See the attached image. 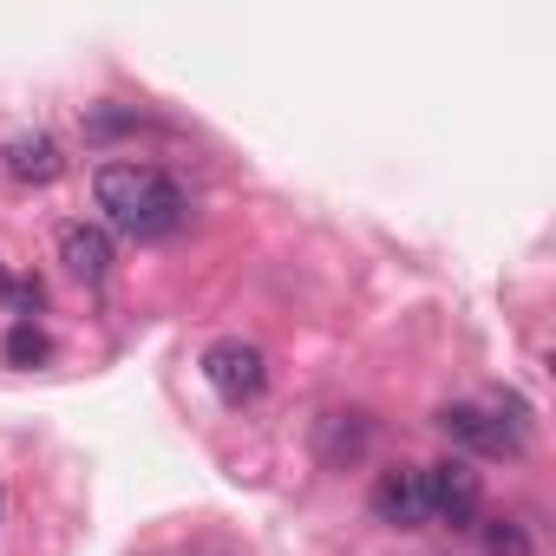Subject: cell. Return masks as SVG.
<instances>
[{"label": "cell", "instance_id": "cell-1", "mask_svg": "<svg viewBox=\"0 0 556 556\" xmlns=\"http://www.w3.org/2000/svg\"><path fill=\"white\" fill-rule=\"evenodd\" d=\"M92 197H99L105 223L125 229V236H138V242L170 236L184 223V210H190L184 190L170 184V170H157V164H99Z\"/></svg>", "mask_w": 556, "mask_h": 556}, {"label": "cell", "instance_id": "cell-2", "mask_svg": "<svg viewBox=\"0 0 556 556\" xmlns=\"http://www.w3.org/2000/svg\"><path fill=\"white\" fill-rule=\"evenodd\" d=\"M419 478H426V517H439V523H452V530H471V523H478L484 484H478V471H471L465 458H439V465H426Z\"/></svg>", "mask_w": 556, "mask_h": 556}, {"label": "cell", "instance_id": "cell-3", "mask_svg": "<svg viewBox=\"0 0 556 556\" xmlns=\"http://www.w3.org/2000/svg\"><path fill=\"white\" fill-rule=\"evenodd\" d=\"M203 380H210L229 406H249V400L268 387V361H262V348H249V341H216V348L203 354Z\"/></svg>", "mask_w": 556, "mask_h": 556}, {"label": "cell", "instance_id": "cell-4", "mask_svg": "<svg viewBox=\"0 0 556 556\" xmlns=\"http://www.w3.org/2000/svg\"><path fill=\"white\" fill-rule=\"evenodd\" d=\"M439 432H445L452 445H465V452H484V458L523 452V432H517L504 413H491V406H445V413H439Z\"/></svg>", "mask_w": 556, "mask_h": 556}, {"label": "cell", "instance_id": "cell-5", "mask_svg": "<svg viewBox=\"0 0 556 556\" xmlns=\"http://www.w3.org/2000/svg\"><path fill=\"white\" fill-rule=\"evenodd\" d=\"M374 517L393 523V530H419V523H432V517H426V478H419L413 465L380 471V478H374Z\"/></svg>", "mask_w": 556, "mask_h": 556}, {"label": "cell", "instance_id": "cell-6", "mask_svg": "<svg viewBox=\"0 0 556 556\" xmlns=\"http://www.w3.org/2000/svg\"><path fill=\"white\" fill-rule=\"evenodd\" d=\"M0 164H8L14 184H53V177L66 170V157H60V144H53L47 131H21V138H8Z\"/></svg>", "mask_w": 556, "mask_h": 556}, {"label": "cell", "instance_id": "cell-7", "mask_svg": "<svg viewBox=\"0 0 556 556\" xmlns=\"http://www.w3.org/2000/svg\"><path fill=\"white\" fill-rule=\"evenodd\" d=\"M60 262L79 275V282H105L112 275V236L92 223H66L60 229Z\"/></svg>", "mask_w": 556, "mask_h": 556}, {"label": "cell", "instance_id": "cell-8", "mask_svg": "<svg viewBox=\"0 0 556 556\" xmlns=\"http://www.w3.org/2000/svg\"><path fill=\"white\" fill-rule=\"evenodd\" d=\"M47 354H53V341H47L34 321H14V328H8V361H14V367H40Z\"/></svg>", "mask_w": 556, "mask_h": 556}, {"label": "cell", "instance_id": "cell-9", "mask_svg": "<svg viewBox=\"0 0 556 556\" xmlns=\"http://www.w3.org/2000/svg\"><path fill=\"white\" fill-rule=\"evenodd\" d=\"M478 536H484V556H530V536H523V523H510V517L478 523Z\"/></svg>", "mask_w": 556, "mask_h": 556}, {"label": "cell", "instance_id": "cell-10", "mask_svg": "<svg viewBox=\"0 0 556 556\" xmlns=\"http://www.w3.org/2000/svg\"><path fill=\"white\" fill-rule=\"evenodd\" d=\"M8 289H14V282H8V275H0V302H8Z\"/></svg>", "mask_w": 556, "mask_h": 556}, {"label": "cell", "instance_id": "cell-11", "mask_svg": "<svg viewBox=\"0 0 556 556\" xmlns=\"http://www.w3.org/2000/svg\"><path fill=\"white\" fill-rule=\"evenodd\" d=\"M0 510H8V491H0Z\"/></svg>", "mask_w": 556, "mask_h": 556}]
</instances>
